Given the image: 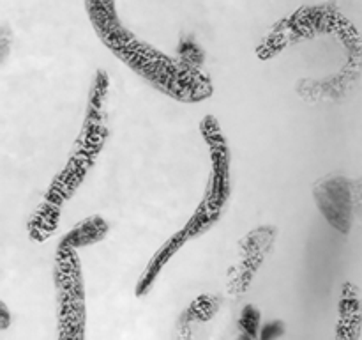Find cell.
<instances>
[{"label": "cell", "mask_w": 362, "mask_h": 340, "mask_svg": "<svg viewBox=\"0 0 362 340\" xmlns=\"http://www.w3.org/2000/svg\"><path fill=\"white\" fill-rule=\"evenodd\" d=\"M85 9L103 45L159 92L184 103L204 101L214 92L211 78L197 66L159 52L127 30L115 0H85Z\"/></svg>", "instance_id": "cell-1"}, {"label": "cell", "mask_w": 362, "mask_h": 340, "mask_svg": "<svg viewBox=\"0 0 362 340\" xmlns=\"http://www.w3.org/2000/svg\"><path fill=\"white\" fill-rule=\"evenodd\" d=\"M57 301H59V328L62 340H81L85 336V290L81 266L76 248H57L55 262Z\"/></svg>", "instance_id": "cell-2"}, {"label": "cell", "mask_w": 362, "mask_h": 340, "mask_svg": "<svg viewBox=\"0 0 362 340\" xmlns=\"http://www.w3.org/2000/svg\"><path fill=\"white\" fill-rule=\"evenodd\" d=\"M276 236V227L264 225L247 232L239 241V261L228 273V293L232 296H240L250 289L258 268L272 251Z\"/></svg>", "instance_id": "cell-3"}, {"label": "cell", "mask_w": 362, "mask_h": 340, "mask_svg": "<svg viewBox=\"0 0 362 340\" xmlns=\"http://www.w3.org/2000/svg\"><path fill=\"white\" fill-rule=\"evenodd\" d=\"M200 133L211 152L212 172L204 202L223 211L230 197V149L221 126L214 115H207L200 124Z\"/></svg>", "instance_id": "cell-4"}, {"label": "cell", "mask_w": 362, "mask_h": 340, "mask_svg": "<svg viewBox=\"0 0 362 340\" xmlns=\"http://www.w3.org/2000/svg\"><path fill=\"white\" fill-rule=\"evenodd\" d=\"M110 78L106 71H98L92 84L90 94H88V106L85 113L83 128L78 137L74 154L87 162L94 163L98 154L101 152L103 144L108 137L106 130V98H108Z\"/></svg>", "instance_id": "cell-5"}, {"label": "cell", "mask_w": 362, "mask_h": 340, "mask_svg": "<svg viewBox=\"0 0 362 340\" xmlns=\"http://www.w3.org/2000/svg\"><path fill=\"white\" fill-rule=\"evenodd\" d=\"M315 204L338 232L349 234L354 220V183L343 174H331L313 186Z\"/></svg>", "instance_id": "cell-6"}, {"label": "cell", "mask_w": 362, "mask_h": 340, "mask_svg": "<svg viewBox=\"0 0 362 340\" xmlns=\"http://www.w3.org/2000/svg\"><path fill=\"white\" fill-rule=\"evenodd\" d=\"M187 241H189V236L186 234V230L180 229L179 232H175L168 241H165V243H163V246L156 251L154 257L148 261L145 271L141 273V276L138 278L136 289H134L136 298H141V296H145V294L151 293V289L154 287L156 280H158V276L161 275L163 268L168 264L170 259H172L173 255H175L177 251H179L180 248L187 243Z\"/></svg>", "instance_id": "cell-7"}, {"label": "cell", "mask_w": 362, "mask_h": 340, "mask_svg": "<svg viewBox=\"0 0 362 340\" xmlns=\"http://www.w3.org/2000/svg\"><path fill=\"white\" fill-rule=\"evenodd\" d=\"M362 310L359 290L354 283L346 282L339 300V319L336 326V339H359Z\"/></svg>", "instance_id": "cell-8"}, {"label": "cell", "mask_w": 362, "mask_h": 340, "mask_svg": "<svg viewBox=\"0 0 362 340\" xmlns=\"http://www.w3.org/2000/svg\"><path fill=\"white\" fill-rule=\"evenodd\" d=\"M110 225L103 216L94 215L88 216L87 220L83 222L76 223L66 236L62 237L60 244L62 246H69V248H83V246H90V244L99 243L101 239H105V236L108 234Z\"/></svg>", "instance_id": "cell-9"}, {"label": "cell", "mask_w": 362, "mask_h": 340, "mask_svg": "<svg viewBox=\"0 0 362 340\" xmlns=\"http://www.w3.org/2000/svg\"><path fill=\"white\" fill-rule=\"evenodd\" d=\"M221 212L223 211H219V209L212 208L207 202L202 200V204L198 205L194 215L191 216L189 222L184 227V230H186V234L189 236V239L202 236V234L207 232L209 229H212V227L216 225V222L219 220V216H221Z\"/></svg>", "instance_id": "cell-10"}, {"label": "cell", "mask_w": 362, "mask_h": 340, "mask_svg": "<svg viewBox=\"0 0 362 340\" xmlns=\"http://www.w3.org/2000/svg\"><path fill=\"white\" fill-rule=\"evenodd\" d=\"M221 307V300L218 296H212V294H204V296L197 298L193 303L189 305L186 312L182 314L180 321L184 324H189L191 321H209V319L214 317L216 312Z\"/></svg>", "instance_id": "cell-11"}, {"label": "cell", "mask_w": 362, "mask_h": 340, "mask_svg": "<svg viewBox=\"0 0 362 340\" xmlns=\"http://www.w3.org/2000/svg\"><path fill=\"white\" fill-rule=\"evenodd\" d=\"M239 326L243 332L247 333V339H255L260 329V310L255 305H246L240 314Z\"/></svg>", "instance_id": "cell-12"}, {"label": "cell", "mask_w": 362, "mask_h": 340, "mask_svg": "<svg viewBox=\"0 0 362 340\" xmlns=\"http://www.w3.org/2000/svg\"><path fill=\"white\" fill-rule=\"evenodd\" d=\"M200 57L202 52L197 45H193V42H182V45H180V59H182L184 62L198 67V64L202 62Z\"/></svg>", "instance_id": "cell-13"}, {"label": "cell", "mask_w": 362, "mask_h": 340, "mask_svg": "<svg viewBox=\"0 0 362 340\" xmlns=\"http://www.w3.org/2000/svg\"><path fill=\"white\" fill-rule=\"evenodd\" d=\"M354 212L362 222V177L354 181Z\"/></svg>", "instance_id": "cell-14"}, {"label": "cell", "mask_w": 362, "mask_h": 340, "mask_svg": "<svg viewBox=\"0 0 362 340\" xmlns=\"http://www.w3.org/2000/svg\"><path fill=\"white\" fill-rule=\"evenodd\" d=\"M285 332V326H283V322H271V324H265L264 328V333L260 335V339H274V336H279L281 333Z\"/></svg>", "instance_id": "cell-15"}, {"label": "cell", "mask_w": 362, "mask_h": 340, "mask_svg": "<svg viewBox=\"0 0 362 340\" xmlns=\"http://www.w3.org/2000/svg\"><path fill=\"white\" fill-rule=\"evenodd\" d=\"M11 324V314L7 310L6 303L0 305V329H7Z\"/></svg>", "instance_id": "cell-16"}, {"label": "cell", "mask_w": 362, "mask_h": 340, "mask_svg": "<svg viewBox=\"0 0 362 340\" xmlns=\"http://www.w3.org/2000/svg\"><path fill=\"white\" fill-rule=\"evenodd\" d=\"M2 57L4 59H6V55H7V50H9V41H7V32H4V35H2Z\"/></svg>", "instance_id": "cell-17"}]
</instances>
